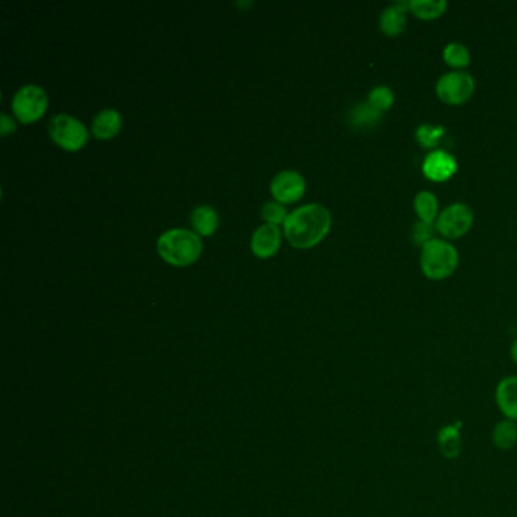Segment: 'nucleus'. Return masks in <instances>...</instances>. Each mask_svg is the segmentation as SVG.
<instances>
[{
	"label": "nucleus",
	"mask_w": 517,
	"mask_h": 517,
	"mask_svg": "<svg viewBox=\"0 0 517 517\" xmlns=\"http://www.w3.org/2000/svg\"><path fill=\"white\" fill-rule=\"evenodd\" d=\"M431 226L433 224H426L424 222L420 223H416L415 231H413V240H415L416 244H425L426 241H430L431 239Z\"/></svg>",
	"instance_id": "nucleus-24"
},
{
	"label": "nucleus",
	"mask_w": 517,
	"mask_h": 517,
	"mask_svg": "<svg viewBox=\"0 0 517 517\" xmlns=\"http://www.w3.org/2000/svg\"><path fill=\"white\" fill-rule=\"evenodd\" d=\"M474 223V213L464 204H454L444 208L437 219V230L446 239H459L466 234Z\"/></svg>",
	"instance_id": "nucleus-7"
},
{
	"label": "nucleus",
	"mask_w": 517,
	"mask_h": 517,
	"mask_svg": "<svg viewBox=\"0 0 517 517\" xmlns=\"http://www.w3.org/2000/svg\"><path fill=\"white\" fill-rule=\"evenodd\" d=\"M443 127H431V125H422L416 132V138L422 146L430 149L439 145L440 140L444 137Z\"/></svg>",
	"instance_id": "nucleus-21"
},
{
	"label": "nucleus",
	"mask_w": 517,
	"mask_h": 517,
	"mask_svg": "<svg viewBox=\"0 0 517 517\" xmlns=\"http://www.w3.org/2000/svg\"><path fill=\"white\" fill-rule=\"evenodd\" d=\"M331 228V215L325 206L308 204L294 210L284 222V231L294 248L307 250L320 241Z\"/></svg>",
	"instance_id": "nucleus-1"
},
{
	"label": "nucleus",
	"mask_w": 517,
	"mask_h": 517,
	"mask_svg": "<svg viewBox=\"0 0 517 517\" xmlns=\"http://www.w3.org/2000/svg\"><path fill=\"white\" fill-rule=\"evenodd\" d=\"M420 266L426 278L440 281L454 274L459 266V252L451 243L433 239L422 248Z\"/></svg>",
	"instance_id": "nucleus-3"
},
{
	"label": "nucleus",
	"mask_w": 517,
	"mask_h": 517,
	"mask_svg": "<svg viewBox=\"0 0 517 517\" xmlns=\"http://www.w3.org/2000/svg\"><path fill=\"white\" fill-rule=\"evenodd\" d=\"M475 81L466 72H452L444 74L437 83V94L444 103L461 105L474 94Z\"/></svg>",
	"instance_id": "nucleus-6"
},
{
	"label": "nucleus",
	"mask_w": 517,
	"mask_h": 517,
	"mask_svg": "<svg viewBox=\"0 0 517 517\" xmlns=\"http://www.w3.org/2000/svg\"><path fill=\"white\" fill-rule=\"evenodd\" d=\"M381 114L371 103H360L351 111V122L356 127H371L380 122Z\"/></svg>",
	"instance_id": "nucleus-19"
},
{
	"label": "nucleus",
	"mask_w": 517,
	"mask_h": 517,
	"mask_svg": "<svg viewBox=\"0 0 517 517\" xmlns=\"http://www.w3.org/2000/svg\"><path fill=\"white\" fill-rule=\"evenodd\" d=\"M120 127H122L120 112L112 110V108H107L94 118L92 131H93L94 137L111 138L120 131Z\"/></svg>",
	"instance_id": "nucleus-13"
},
{
	"label": "nucleus",
	"mask_w": 517,
	"mask_h": 517,
	"mask_svg": "<svg viewBox=\"0 0 517 517\" xmlns=\"http://www.w3.org/2000/svg\"><path fill=\"white\" fill-rule=\"evenodd\" d=\"M0 125H2V136H8L11 132L14 131L15 125L13 120H11L6 114H2V118H0Z\"/></svg>",
	"instance_id": "nucleus-25"
},
{
	"label": "nucleus",
	"mask_w": 517,
	"mask_h": 517,
	"mask_svg": "<svg viewBox=\"0 0 517 517\" xmlns=\"http://www.w3.org/2000/svg\"><path fill=\"white\" fill-rule=\"evenodd\" d=\"M305 187H307L305 180L301 173L294 171H284L275 176L274 181L270 184V190L278 202L290 204L302 197Z\"/></svg>",
	"instance_id": "nucleus-8"
},
{
	"label": "nucleus",
	"mask_w": 517,
	"mask_h": 517,
	"mask_svg": "<svg viewBox=\"0 0 517 517\" xmlns=\"http://www.w3.org/2000/svg\"><path fill=\"white\" fill-rule=\"evenodd\" d=\"M492 443L501 451H510L517 444V422L501 419L495 424L492 430Z\"/></svg>",
	"instance_id": "nucleus-15"
},
{
	"label": "nucleus",
	"mask_w": 517,
	"mask_h": 517,
	"mask_svg": "<svg viewBox=\"0 0 517 517\" xmlns=\"http://www.w3.org/2000/svg\"><path fill=\"white\" fill-rule=\"evenodd\" d=\"M279 244H281V234H279L276 224L272 223L259 226L250 240L252 252L259 258L272 257L279 250Z\"/></svg>",
	"instance_id": "nucleus-11"
},
{
	"label": "nucleus",
	"mask_w": 517,
	"mask_h": 517,
	"mask_svg": "<svg viewBox=\"0 0 517 517\" xmlns=\"http://www.w3.org/2000/svg\"><path fill=\"white\" fill-rule=\"evenodd\" d=\"M459 425H446L439 431L437 442H439L440 452L444 459L454 460L461 452V434Z\"/></svg>",
	"instance_id": "nucleus-14"
},
{
	"label": "nucleus",
	"mask_w": 517,
	"mask_h": 517,
	"mask_svg": "<svg viewBox=\"0 0 517 517\" xmlns=\"http://www.w3.org/2000/svg\"><path fill=\"white\" fill-rule=\"evenodd\" d=\"M422 169L425 176L431 181H446L457 171V162L448 152L434 151L426 155Z\"/></svg>",
	"instance_id": "nucleus-10"
},
{
	"label": "nucleus",
	"mask_w": 517,
	"mask_h": 517,
	"mask_svg": "<svg viewBox=\"0 0 517 517\" xmlns=\"http://www.w3.org/2000/svg\"><path fill=\"white\" fill-rule=\"evenodd\" d=\"M415 208L424 223L433 224L439 211V202L431 191H420L419 195L416 196Z\"/></svg>",
	"instance_id": "nucleus-17"
},
{
	"label": "nucleus",
	"mask_w": 517,
	"mask_h": 517,
	"mask_svg": "<svg viewBox=\"0 0 517 517\" xmlns=\"http://www.w3.org/2000/svg\"><path fill=\"white\" fill-rule=\"evenodd\" d=\"M48 108V96L39 85H25L20 88L13 99V111L20 122H35L43 116Z\"/></svg>",
	"instance_id": "nucleus-5"
},
{
	"label": "nucleus",
	"mask_w": 517,
	"mask_h": 517,
	"mask_svg": "<svg viewBox=\"0 0 517 517\" xmlns=\"http://www.w3.org/2000/svg\"><path fill=\"white\" fill-rule=\"evenodd\" d=\"M393 102H395V94L390 88L384 87V85L373 88L369 94V103L378 111L382 112L390 110Z\"/></svg>",
	"instance_id": "nucleus-22"
},
{
	"label": "nucleus",
	"mask_w": 517,
	"mask_h": 517,
	"mask_svg": "<svg viewBox=\"0 0 517 517\" xmlns=\"http://www.w3.org/2000/svg\"><path fill=\"white\" fill-rule=\"evenodd\" d=\"M410 8V4L407 2H396L382 11L381 14V31L389 37H396L400 32H404L407 26V10Z\"/></svg>",
	"instance_id": "nucleus-12"
},
{
	"label": "nucleus",
	"mask_w": 517,
	"mask_h": 517,
	"mask_svg": "<svg viewBox=\"0 0 517 517\" xmlns=\"http://www.w3.org/2000/svg\"><path fill=\"white\" fill-rule=\"evenodd\" d=\"M443 58L451 67H466L470 63L468 48L461 43H451L444 48Z\"/></svg>",
	"instance_id": "nucleus-20"
},
{
	"label": "nucleus",
	"mask_w": 517,
	"mask_h": 517,
	"mask_svg": "<svg viewBox=\"0 0 517 517\" xmlns=\"http://www.w3.org/2000/svg\"><path fill=\"white\" fill-rule=\"evenodd\" d=\"M202 250V241L199 235L193 231L175 230L166 231L158 239V252L167 263L173 266H187L199 258Z\"/></svg>",
	"instance_id": "nucleus-2"
},
{
	"label": "nucleus",
	"mask_w": 517,
	"mask_h": 517,
	"mask_svg": "<svg viewBox=\"0 0 517 517\" xmlns=\"http://www.w3.org/2000/svg\"><path fill=\"white\" fill-rule=\"evenodd\" d=\"M448 8L444 0H413L410 2V10L415 15L424 20L437 19Z\"/></svg>",
	"instance_id": "nucleus-18"
},
{
	"label": "nucleus",
	"mask_w": 517,
	"mask_h": 517,
	"mask_svg": "<svg viewBox=\"0 0 517 517\" xmlns=\"http://www.w3.org/2000/svg\"><path fill=\"white\" fill-rule=\"evenodd\" d=\"M287 210L281 202H267L263 206V217L268 223H283L287 219Z\"/></svg>",
	"instance_id": "nucleus-23"
},
{
	"label": "nucleus",
	"mask_w": 517,
	"mask_h": 517,
	"mask_svg": "<svg viewBox=\"0 0 517 517\" xmlns=\"http://www.w3.org/2000/svg\"><path fill=\"white\" fill-rule=\"evenodd\" d=\"M510 355H512V360L517 366V338L513 342L512 349H510Z\"/></svg>",
	"instance_id": "nucleus-26"
},
{
	"label": "nucleus",
	"mask_w": 517,
	"mask_h": 517,
	"mask_svg": "<svg viewBox=\"0 0 517 517\" xmlns=\"http://www.w3.org/2000/svg\"><path fill=\"white\" fill-rule=\"evenodd\" d=\"M49 132L55 142L67 151H78L88 140L87 127L69 114H58L50 120Z\"/></svg>",
	"instance_id": "nucleus-4"
},
{
	"label": "nucleus",
	"mask_w": 517,
	"mask_h": 517,
	"mask_svg": "<svg viewBox=\"0 0 517 517\" xmlns=\"http://www.w3.org/2000/svg\"><path fill=\"white\" fill-rule=\"evenodd\" d=\"M191 223L200 235H213L219 226V215L213 206H200L191 213Z\"/></svg>",
	"instance_id": "nucleus-16"
},
{
	"label": "nucleus",
	"mask_w": 517,
	"mask_h": 517,
	"mask_svg": "<svg viewBox=\"0 0 517 517\" xmlns=\"http://www.w3.org/2000/svg\"><path fill=\"white\" fill-rule=\"evenodd\" d=\"M495 402L504 419L517 422V375L499 380L495 389Z\"/></svg>",
	"instance_id": "nucleus-9"
}]
</instances>
